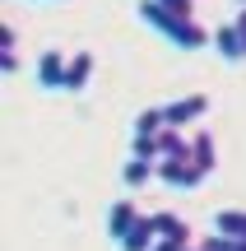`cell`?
Here are the masks:
<instances>
[{
	"label": "cell",
	"mask_w": 246,
	"mask_h": 251,
	"mask_svg": "<svg viewBox=\"0 0 246 251\" xmlns=\"http://www.w3.org/2000/svg\"><path fill=\"white\" fill-rule=\"evenodd\" d=\"M214 51H219L223 61H232V65L246 61V42H242V33H237V24H232V19L214 28Z\"/></svg>",
	"instance_id": "cell-7"
},
{
	"label": "cell",
	"mask_w": 246,
	"mask_h": 251,
	"mask_svg": "<svg viewBox=\"0 0 246 251\" xmlns=\"http://www.w3.org/2000/svg\"><path fill=\"white\" fill-rule=\"evenodd\" d=\"M93 79V51H74L65 65V93H84Z\"/></svg>",
	"instance_id": "cell-9"
},
{
	"label": "cell",
	"mask_w": 246,
	"mask_h": 251,
	"mask_svg": "<svg viewBox=\"0 0 246 251\" xmlns=\"http://www.w3.org/2000/svg\"><path fill=\"white\" fill-rule=\"evenodd\" d=\"M121 181H126L130 191L149 186V181H158V163H149V158H130L126 168H121Z\"/></svg>",
	"instance_id": "cell-11"
},
{
	"label": "cell",
	"mask_w": 246,
	"mask_h": 251,
	"mask_svg": "<svg viewBox=\"0 0 246 251\" xmlns=\"http://www.w3.org/2000/svg\"><path fill=\"white\" fill-rule=\"evenodd\" d=\"M0 70H5V75L19 70V33H14V24L0 28Z\"/></svg>",
	"instance_id": "cell-12"
},
{
	"label": "cell",
	"mask_w": 246,
	"mask_h": 251,
	"mask_svg": "<svg viewBox=\"0 0 246 251\" xmlns=\"http://www.w3.org/2000/svg\"><path fill=\"white\" fill-rule=\"evenodd\" d=\"M154 224H158V242H181V247H191V242H195L191 224H186L181 214H172V209H158Z\"/></svg>",
	"instance_id": "cell-6"
},
{
	"label": "cell",
	"mask_w": 246,
	"mask_h": 251,
	"mask_svg": "<svg viewBox=\"0 0 246 251\" xmlns=\"http://www.w3.org/2000/svg\"><path fill=\"white\" fill-rule=\"evenodd\" d=\"M65 56L61 51H42L37 56V89H46V93H65Z\"/></svg>",
	"instance_id": "cell-4"
},
{
	"label": "cell",
	"mask_w": 246,
	"mask_h": 251,
	"mask_svg": "<svg viewBox=\"0 0 246 251\" xmlns=\"http://www.w3.org/2000/svg\"><path fill=\"white\" fill-rule=\"evenodd\" d=\"M139 24H149L154 33H163L167 42H177L181 51H200L204 42H214V33H204L195 19H186V14H172V9L163 5V0H139Z\"/></svg>",
	"instance_id": "cell-1"
},
{
	"label": "cell",
	"mask_w": 246,
	"mask_h": 251,
	"mask_svg": "<svg viewBox=\"0 0 246 251\" xmlns=\"http://www.w3.org/2000/svg\"><path fill=\"white\" fill-rule=\"evenodd\" d=\"M214 233L246 237V209H219V214H214Z\"/></svg>",
	"instance_id": "cell-13"
},
{
	"label": "cell",
	"mask_w": 246,
	"mask_h": 251,
	"mask_svg": "<svg viewBox=\"0 0 246 251\" xmlns=\"http://www.w3.org/2000/svg\"><path fill=\"white\" fill-rule=\"evenodd\" d=\"M135 224H139V209H135V200H116V205L107 209V237H112L116 247L126 242V233H130Z\"/></svg>",
	"instance_id": "cell-5"
},
{
	"label": "cell",
	"mask_w": 246,
	"mask_h": 251,
	"mask_svg": "<svg viewBox=\"0 0 246 251\" xmlns=\"http://www.w3.org/2000/svg\"><path fill=\"white\" fill-rule=\"evenodd\" d=\"M158 130H167L163 107H144V112L135 117V135H158Z\"/></svg>",
	"instance_id": "cell-14"
},
{
	"label": "cell",
	"mask_w": 246,
	"mask_h": 251,
	"mask_svg": "<svg viewBox=\"0 0 246 251\" xmlns=\"http://www.w3.org/2000/svg\"><path fill=\"white\" fill-rule=\"evenodd\" d=\"M191 163L200 177H209L214 163H219V149H214V135L209 130H191Z\"/></svg>",
	"instance_id": "cell-8"
},
{
	"label": "cell",
	"mask_w": 246,
	"mask_h": 251,
	"mask_svg": "<svg viewBox=\"0 0 246 251\" xmlns=\"http://www.w3.org/2000/svg\"><path fill=\"white\" fill-rule=\"evenodd\" d=\"M232 24H237V33H242V42H246V5L237 9V19H232Z\"/></svg>",
	"instance_id": "cell-17"
},
{
	"label": "cell",
	"mask_w": 246,
	"mask_h": 251,
	"mask_svg": "<svg viewBox=\"0 0 246 251\" xmlns=\"http://www.w3.org/2000/svg\"><path fill=\"white\" fill-rule=\"evenodd\" d=\"M172 14H186V19H195V0H163Z\"/></svg>",
	"instance_id": "cell-16"
},
{
	"label": "cell",
	"mask_w": 246,
	"mask_h": 251,
	"mask_svg": "<svg viewBox=\"0 0 246 251\" xmlns=\"http://www.w3.org/2000/svg\"><path fill=\"white\" fill-rule=\"evenodd\" d=\"M181 251H204V247H200V242H191V247H181Z\"/></svg>",
	"instance_id": "cell-18"
},
{
	"label": "cell",
	"mask_w": 246,
	"mask_h": 251,
	"mask_svg": "<svg viewBox=\"0 0 246 251\" xmlns=\"http://www.w3.org/2000/svg\"><path fill=\"white\" fill-rule=\"evenodd\" d=\"M204 112H209V98H204V93H186V98H177V102H163V117H167V126H177V130L204 121Z\"/></svg>",
	"instance_id": "cell-3"
},
{
	"label": "cell",
	"mask_w": 246,
	"mask_h": 251,
	"mask_svg": "<svg viewBox=\"0 0 246 251\" xmlns=\"http://www.w3.org/2000/svg\"><path fill=\"white\" fill-rule=\"evenodd\" d=\"M237 5H246V0H237Z\"/></svg>",
	"instance_id": "cell-19"
},
{
	"label": "cell",
	"mask_w": 246,
	"mask_h": 251,
	"mask_svg": "<svg viewBox=\"0 0 246 251\" xmlns=\"http://www.w3.org/2000/svg\"><path fill=\"white\" fill-rule=\"evenodd\" d=\"M158 181L163 186H172V191H191V186H200V172H195V163H191V149L186 153H177V158H163L158 163Z\"/></svg>",
	"instance_id": "cell-2"
},
{
	"label": "cell",
	"mask_w": 246,
	"mask_h": 251,
	"mask_svg": "<svg viewBox=\"0 0 246 251\" xmlns=\"http://www.w3.org/2000/svg\"><path fill=\"white\" fill-rule=\"evenodd\" d=\"M200 247H204V251H246V237H223V233H214V237H200Z\"/></svg>",
	"instance_id": "cell-15"
},
{
	"label": "cell",
	"mask_w": 246,
	"mask_h": 251,
	"mask_svg": "<svg viewBox=\"0 0 246 251\" xmlns=\"http://www.w3.org/2000/svg\"><path fill=\"white\" fill-rule=\"evenodd\" d=\"M154 247H158V224H154V214H139V224L126 233L121 251H154Z\"/></svg>",
	"instance_id": "cell-10"
}]
</instances>
